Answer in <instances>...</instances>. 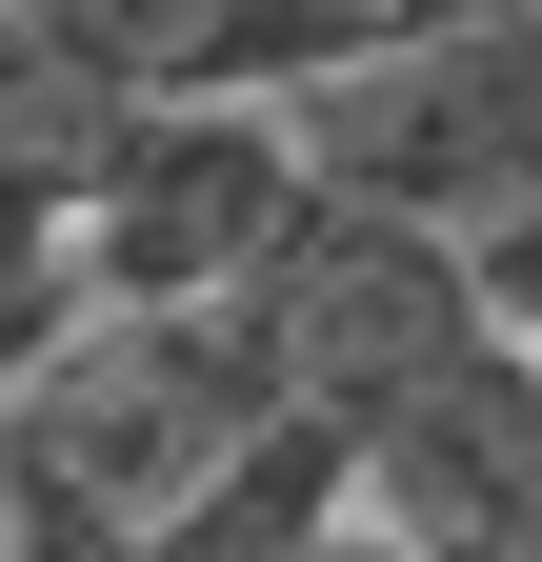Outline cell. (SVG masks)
<instances>
[{
	"label": "cell",
	"mask_w": 542,
	"mask_h": 562,
	"mask_svg": "<svg viewBox=\"0 0 542 562\" xmlns=\"http://www.w3.org/2000/svg\"><path fill=\"white\" fill-rule=\"evenodd\" d=\"M261 422H282V382H261V341L222 302H181V322H60V362L0 402V482H21V503H81L121 542H161Z\"/></svg>",
	"instance_id": "1"
},
{
	"label": "cell",
	"mask_w": 542,
	"mask_h": 562,
	"mask_svg": "<svg viewBox=\"0 0 542 562\" xmlns=\"http://www.w3.org/2000/svg\"><path fill=\"white\" fill-rule=\"evenodd\" d=\"M302 181L362 201V222H422V241H483L542 201V0H442L422 41H382L362 81L282 101Z\"/></svg>",
	"instance_id": "2"
},
{
	"label": "cell",
	"mask_w": 542,
	"mask_h": 562,
	"mask_svg": "<svg viewBox=\"0 0 542 562\" xmlns=\"http://www.w3.org/2000/svg\"><path fill=\"white\" fill-rule=\"evenodd\" d=\"M241 341H261V382H282V422H362L382 402H422L442 362H483V302H462V241H422V222H362V201H321L302 181V222L241 261V302H222Z\"/></svg>",
	"instance_id": "3"
},
{
	"label": "cell",
	"mask_w": 542,
	"mask_h": 562,
	"mask_svg": "<svg viewBox=\"0 0 542 562\" xmlns=\"http://www.w3.org/2000/svg\"><path fill=\"white\" fill-rule=\"evenodd\" d=\"M302 222V140L241 101H121V140L60 201V261H81V322H181L241 302V261Z\"/></svg>",
	"instance_id": "4"
},
{
	"label": "cell",
	"mask_w": 542,
	"mask_h": 562,
	"mask_svg": "<svg viewBox=\"0 0 542 562\" xmlns=\"http://www.w3.org/2000/svg\"><path fill=\"white\" fill-rule=\"evenodd\" d=\"M342 522L402 542V562H522L542 542V362L483 341V362H442L422 402H382L342 442Z\"/></svg>",
	"instance_id": "5"
},
{
	"label": "cell",
	"mask_w": 542,
	"mask_h": 562,
	"mask_svg": "<svg viewBox=\"0 0 542 562\" xmlns=\"http://www.w3.org/2000/svg\"><path fill=\"white\" fill-rule=\"evenodd\" d=\"M462 302H483V341H522V362H542V201L462 241Z\"/></svg>",
	"instance_id": "6"
}]
</instances>
